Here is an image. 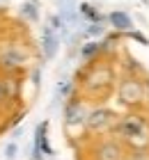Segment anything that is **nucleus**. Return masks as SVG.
<instances>
[{
	"label": "nucleus",
	"instance_id": "f257e3e1",
	"mask_svg": "<svg viewBox=\"0 0 149 160\" xmlns=\"http://www.w3.org/2000/svg\"><path fill=\"white\" fill-rule=\"evenodd\" d=\"M76 85L78 94H83L92 103H106L110 96H115V87L119 80V71L110 60H96L85 62L76 71Z\"/></svg>",
	"mask_w": 149,
	"mask_h": 160
},
{
	"label": "nucleus",
	"instance_id": "f03ea898",
	"mask_svg": "<svg viewBox=\"0 0 149 160\" xmlns=\"http://www.w3.org/2000/svg\"><path fill=\"white\" fill-rule=\"evenodd\" d=\"M110 135L122 140L129 149L149 147V110L138 108V110H126L124 114H119Z\"/></svg>",
	"mask_w": 149,
	"mask_h": 160
},
{
	"label": "nucleus",
	"instance_id": "7ed1b4c3",
	"mask_svg": "<svg viewBox=\"0 0 149 160\" xmlns=\"http://www.w3.org/2000/svg\"><path fill=\"white\" fill-rule=\"evenodd\" d=\"M115 101L124 110L145 108V103H147V78L119 73L117 87H115Z\"/></svg>",
	"mask_w": 149,
	"mask_h": 160
},
{
	"label": "nucleus",
	"instance_id": "20e7f679",
	"mask_svg": "<svg viewBox=\"0 0 149 160\" xmlns=\"http://www.w3.org/2000/svg\"><path fill=\"white\" fill-rule=\"evenodd\" d=\"M117 119H119V114L113 108H108L106 103H94L89 108V114H87V121H85V133L92 135V137L110 135Z\"/></svg>",
	"mask_w": 149,
	"mask_h": 160
},
{
	"label": "nucleus",
	"instance_id": "39448f33",
	"mask_svg": "<svg viewBox=\"0 0 149 160\" xmlns=\"http://www.w3.org/2000/svg\"><path fill=\"white\" fill-rule=\"evenodd\" d=\"M28 60H30V50L23 43L7 41L0 46V73H21L23 76Z\"/></svg>",
	"mask_w": 149,
	"mask_h": 160
},
{
	"label": "nucleus",
	"instance_id": "423d86ee",
	"mask_svg": "<svg viewBox=\"0 0 149 160\" xmlns=\"http://www.w3.org/2000/svg\"><path fill=\"white\" fill-rule=\"evenodd\" d=\"M89 101L83 96V94H73L71 98L64 101L62 105V123L67 130H73V128H83L85 130V121H87V114H89Z\"/></svg>",
	"mask_w": 149,
	"mask_h": 160
},
{
	"label": "nucleus",
	"instance_id": "0eeeda50",
	"mask_svg": "<svg viewBox=\"0 0 149 160\" xmlns=\"http://www.w3.org/2000/svg\"><path fill=\"white\" fill-rule=\"evenodd\" d=\"M126 156H129V147L115 135L99 137L89 149V160H126Z\"/></svg>",
	"mask_w": 149,
	"mask_h": 160
},
{
	"label": "nucleus",
	"instance_id": "6e6552de",
	"mask_svg": "<svg viewBox=\"0 0 149 160\" xmlns=\"http://www.w3.org/2000/svg\"><path fill=\"white\" fill-rule=\"evenodd\" d=\"M55 151L48 144V119L39 121L35 128V142H32V160H44V158H53Z\"/></svg>",
	"mask_w": 149,
	"mask_h": 160
},
{
	"label": "nucleus",
	"instance_id": "1a4fd4ad",
	"mask_svg": "<svg viewBox=\"0 0 149 160\" xmlns=\"http://www.w3.org/2000/svg\"><path fill=\"white\" fill-rule=\"evenodd\" d=\"M57 50H60V34L51 25H44L41 28V55H44V60H55Z\"/></svg>",
	"mask_w": 149,
	"mask_h": 160
},
{
	"label": "nucleus",
	"instance_id": "9d476101",
	"mask_svg": "<svg viewBox=\"0 0 149 160\" xmlns=\"http://www.w3.org/2000/svg\"><path fill=\"white\" fill-rule=\"evenodd\" d=\"M78 55L83 62H96L103 60V43L101 39H87L78 46Z\"/></svg>",
	"mask_w": 149,
	"mask_h": 160
},
{
	"label": "nucleus",
	"instance_id": "9b49d317",
	"mask_svg": "<svg viewBox=\"0 0 149 160\" xmlns=\"http://www.w3.org/2000/svg\"><path fill=\"white\" fill-rule=\"evenodd\" d=\"M106 21H108V25L113 28L117 34H126V32L133 30V18H131L126 12H122V9L110 12L108 16H106Z\"/></svg>",
	"mask_w": 149,
	"mask_h": 160
},
{
	"label": "nucleus",
	"instance_id": "f8f14e48",
	"mask_svg": "<svg viewBox=\"0 0 149 160\" xmlns=\"http://www.w3.org/2000/svg\"><path fill=\"white\" fill-rule=\"evenodd\" d=\"M119 73H124V76H142V78H147V71H145L142 64H140V60H136V57H131V55H124L122 60H119Z\"/></svg>",
	"mask_w": 149,
	"mask_h": 160
},
{
	"label": "nucleus",
	"instance_id": "ddd939ff",
	"mask_svg": "<svg viewBox=\"0 0 149 160\" xmlns=\"http://www.w3.org/2000/svg\"><path fill=\"white\" fill-rule=\"evenodd\" d=\"M76 92H78L76 80H60V82H57V87H55V103H60V101H67V98H71Z\"/></svg>",
	"mask_w": 149,
	"mask_h": 160
},
{
	"label": "nucleus",
	"instance_id": "4468645a",
	"mask_svg": "<svg viewBox=\"0 0 149 160\" xmlns=\"http://www.w3.org/2000/svg\"><path fill=\"white\" fill-rule=\"evenodd\" d=\"M78 14H80V18L87 21V23H103V14L89 2H80L78 5Z\"/></svg>",
	"mask_w": 149,
	"mask_h": 160
},
{
	"label": "nucleus",
	"instance_id": "2eb2a0df",
	"mask_svg": "<svg viewBox=\"0 0 149 160\" xmlns=\"http://www.w3.org/2000/svg\"><path fill=\"white\" fill-rule=\"evenodd\" d=\"M80 34H83V39H103V34H106V25L103 23H87L83 30H80Z\"/></svg>",
	"mask_w": 149,
	"mask_h": 160
},
{
	"label": "nucleus",
	"instance_id": "dca6fc26",
	"mask_svg": "<svg viewBox=\"0 0 149 160\" xmlns=\"http://www.w3.org/2000/svg\"><path fill=\"white\" fill-rule=\"evenodd\" d=\"M21 16L28 18V21H35L39 18V7H37V0H28V2L21 5Z\"/></svg>",
	"mask_w": 149,
	"mask_h": 160
},
{
	"label": "nucleus",
	"instance_id": "f3484780",
	"mask_svg": "<svg viewBox=\"0 0 149 160\" xmlns=\"http://www.w3.org/2000/svg\"><path fill=\"white\" fill-rule=\"evenodd\" d=\"M126 160H149V147H133V149H129Z\"/></svg>",
	"mask_w": 149,
	"mask_h": 160
},
{
	"label": "nucleus",
	"instance_id": "a211bd4d",
	"mask_svg": "<svg viewBox=\"0 0 149 160\" xmlns=\"http://www.w3.org/2000/svg\"><path fill=\"white\" fill-rule=\"evenodd\" d=\"M124 37L133 39L136 43H140V46H149V37H147V34H142V32H138V30H131V32H126Z\"/></svg>",
	"mask_w": 149,
	"mask_h": 160
},
{
	"label": "nucleus",
	"instance_id": "6ab92c4d",
	"mask_svg": "<svg viewBox=\"0 0 149 160\" xmlns=\"http://www.w3.org/2000/svg\"><path fill=\"white\" fill-rule=\"evenodd\" d=\"M9 92H7V87H5V82H3V78H0V110H3L5 105H9Z\"/></svg>",
	"mask_w": 149,
	"mask_h": 160
},
{
	"label": "nucleus",
	"instance_id": "aec40b11",
	"mask_svg": "<svg viewBox=\"0 0 149 160\" xmlns=\"http://www.w3.org/2000/svg\"><path fill=\"white\" fill-rule=\"evenodd\" d=\"M16 142H9V144H7V147H5V158L7 160H14V158H16Z\"/></svg>",
	"mask_w": 149,
	"mask_h": 160
},
{
	"label": "nucleus",
	"instance_id": "412c9836",
	"mask_svg": "<svg viewBox=\"0 0 149 160\" xmlns=\"http://www.w3.org/2000/svg\"><path fill=\"white\" fill-rule=\"evenodd\" d=\"M32 85H35V87H39V69H35V71H32Z\"/></svg>",
	"mask_w": 149,
	"mask_h": 160
},
{
	"label": "nucleus",
	"instance_id": "4be33fe9",
	"mask_svg": "<svg viewBox=\"0 0 149 160\" xmlns=\"http://www.w3.org/2000/svg\"><path fill=\"white\" fill-rule=\"evenodd\" d=\"M145 108L149 110V76H147V103H145Z\"/></svg>",
	"mask_w": 149,
	"mask_h": 160
}]
</instances>
